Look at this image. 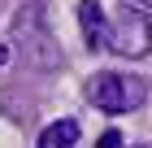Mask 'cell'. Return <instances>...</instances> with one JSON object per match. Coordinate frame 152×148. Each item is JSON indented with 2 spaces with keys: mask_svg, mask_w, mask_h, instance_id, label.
Returning <instances> with one entry per match:
<instances>
[{
  "mask_svg": "<svg viewBox=\"0 0 152 148\" xmlns=\"http://www.w3.org/2000/svg\"><path fill=\"white\" fill-rule=\"evenodd\" d=\"M78 131H83V126H78V118H61V122H48L35 148H74V144H78Z\"/></svg>",
  "mask_w": 152,
  "mask_h": 148,
  "instance_id": "cell-4",
  "label": "cell"
},
{
  "mask_svg": "<svg viewBox=\"0 0 152 148\" xmlns=\"http://www.w3.org/2000/svg\"><path fill=\"white\" fill-rule=\"evenodd\" d=\"M109 52L122 57L152 52V22L148 13H139V4H122L117 13H109Z\"/></svg>",
  "mask_w": 152,
  "mask_h": 148,
  "instance_id": "cell-2",
  "label": "cell"
},
{
  "mask_svg": "<svg viewBox=\"0 0 152 148\" xmlns=\"http://www.w3.org/2000/svg\"><path fill=\"white\" fill-rule=\"evenodd\" d=\"M4 61H9V48H4V44H0V66H4Z\"/></svg>",
  "mask_w": 152,
  "mask_h": 148,
  "instance_id": "cell-6",
  "label": "cell"
},
{
  "mask_svg": "<svg viewBox=\"0 0 152 148\" xmlns=\"http://www.w3.org/2000/svg\"><path fill=\"white\" fill-rule=\"evenodd\" d=\"M78 31L91 52H109V13L96 0H78Z\"/></svg>",
  "mask_w": 152,
  "mask_h": 148,
  "instance_id": "cell-3",
  "label": "cell"
},
{
  "mask_svg": "<svg viewBox=\"0 0 152 148\" xmlns=\"http://www.w3.org/2000/svg\"><path fill=\"white\" fill-rule=\"evenodd\" d=\"M135 4H143V9H152V0H135Z\"/></svg>",
  "mask_w": 152,
  "mask_h": 148,
  "instance_id": "cell-7",
  "label": "cell"
},
{
  "mask_svg": "<svg viewBox=\"0 0 152 148\" xmlns=\"http://www.w3.org/2000/svg\"><path fill=\"white\" fill-rule=\"evenodd\" d=\"M87 100L104 113H130L148 100V83L139 74H117V70H100L87 79Z\"/></svg>",
  "mask_w": 152,
  "mask_h": 148,
  "instance_id": "cell-1",
  "label": "cell"
},
{
  "mask_svg": "<svg viewBox=\"0 0 152 148\" xmlns=\"http://www.w3.org/2000/svg\"><path fill=\"white\" fill-rule=\"evenodd\" d=\"M96 148H122V131H104L96 139Z\"/></svg>",
  "mask_w": 152,
  "mask_h": 148,
  "instance_id": "cell-5",
  "label": "cell"
}]
</instances>
